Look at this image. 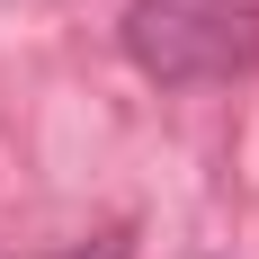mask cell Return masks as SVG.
<instances>
[{"label": "cell", "instance_id": "6da1fadb", "mask_svg": "<svg viewBox=\"0 0 259 259\" xmlns=\"http://www.w3.org/2000/svg\"><path fill=\"white\" fill-rule=\"evenodd\" d=\"M125 54L161 90L241 80L259 63V0H134L125 9Z\"/></svg>", "mask_w": 259, "mask_h": 259}]
</instances>
